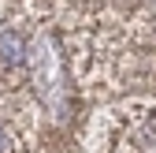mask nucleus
<instances>
[{
	"label": "nucleus",
	"instance_id": "f257e3e1",
	"mask_svg": "<svg viewBox=\"0 0 156 153\" xmlns=\"http://www.w3.org/2000/svg\"><path fill=\"white\" fill-rule=\"evenodd\" d=\"M0 56L8 64H23L26 60V41L19 30H0Z\"/></svg>",
	"mask_w": 156,
	"mask_h": 153
},
{
	"label": "nucleus",
	"instance_id": "f03ea898",
	"mask_svg": "<svg viewBox=\"0 0 156 153\" xmlns=\"http://www.w3.org/2000/svg\"><path fill=\"white\" fill-rule=\"evenodd\" d=\"M15 149V138H11V131L8 127H0V153H11Z\"/></svg>",
	"mask_w": 156,
	"mask_h": 153
}]
</instances>
